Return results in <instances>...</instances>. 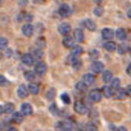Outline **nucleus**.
Returning a JSON list of instances; mask_svg holds the SVG:
<instances>
[{
    "label": "nucleus",
    "instance_id": "nucleus-1",
    "mask_svg": "<svg viewBox=\"0 0 131 131\" xmlns=\"http://www.w3.org/2000/svg\"><path fill=\"white\" fill-rule=\"evenodd\" d=\"M75 125L72 121H60L57 123V128L59 130H64V131H70V130H73Z\"/></svg>",
    "mask_w": 131,
    "mask_h": 131
},
{
    "label": "nucleus",
    "instance_id": "nucleus-2",
    "mask_svg": "<svg viewBox=\"0 0 131 131\" xmlns=\"http://www.w3.org/2000/svg\"><path fill=\"white\" fill-rule=\"evenodd\" d=\"M48 71V67H46V64L44 62H37L35 64V72L37 76H44Z\"/></svg>",
    "mask_w": 131,
    "mask_h": 131
},
{
    "label": "nucleus",
    "instance_id": "nucleus-3",
    "mask_svg": "<svg viewBox=\"0 0 131 131\" xmlns=\"http://www.w3.org/2000/svg\"><path fill=\"white\" fill-rule=\"evenodd\" d=\"M103 68H104L103 63H102V62H98V60L93 62L91 66H90V70H91L93 73H102V72H103Z\"/></svg>",
    "mask_w": 131,
    "mask_h": 131
},
{
    "label": "nucleus",
    "instance_id": "nucleus-4",
    "mask_svg": "<svg viewBox=\"0 0 131 131\" xmlns=\"http://www.w3.org/2000/svg\"><path fill=\"white\" fill-rule=\"evenodd\" d=\"M73 108H75V111H76L79 114H85V113L88 112V107H86V104L82 103L81 100L76 102L75 105H73Z\"/></svg>",
    "mask_w": 131,
    "mask_h": 131
},
{
    "label": "nucleus",
    "instance_id": "nucleus-5",
    "mask_svg": "<svg viewBox=\"0 0 131 131\" xmlns=\"http://www.w3.org/2000/svg\"><path fill=\"white\" fill-rule=\"evenodd\" d=\"M89 99H90V102H94V103L100 102V99H102V91L100 90H91L89 93Z\"/></svg>",
    "mask_w": 131,
    "mask_h": 131
},
{
    "label": "nucleus",
    "instance_id": "nucleus-6",
    "mask_svg": "<svg viewBox=\"0 0 131 131\" xmlns=\"http://www.w3.org/2000/svg\"><path fill=\"white\" fill-rule=\"evenodd\" d=\"M75 41H76V39H75V36L72 37V36H70V35H66L64 37H63V45H64V48H72V46H75Z\"/></svg>",
    "mask_w": 131,
    "mask_h": 131
},
{
    "label": "nucleus",
    "instance_id": "nucleus-7",
    "mask_svg": "<svg viewBox=\"0 0 131 131\" xmlns=\"http://www.w3.org/2000/svg\"><path fill=\"white\" fill-rule=\"evenodd\" d=\"M22 62L26 64V66H34V63H35V57L31 54V53H27V54H23L22 55Z\"/></svg>",
    "mask_w": 131,
    "mask_h": 131
},
{
    "label": "nucleus",
    "instance_id": "nucleus-8",
    "mask_svg": "<svg viewBox=\"0 0 131 131\" xmlns=\"http://www.w3.org/2000/svg\"><path fill=\"white\" fill-rule=\"evenodd\" d=\"M58 13H59L60 17H68V16L71 14V8H70L67 4H62V5L59 7Z\"/></svg>",
    "mask_w": 131,
    "mask_h": 131
},
{
    "label": "nucleus",
    "instance_id": "nucleus-9",
    "mask_svg": "<svg viewBox=\"0 0 131 131\" xmlns=\"http://www.w3.org/2000/svg\"><path fill=\"white\" fill-rule=\"evenodd\" d=\"M28 93H30V90H28V88H26L25 85H19V86H18V89H17V95H18L21 99L27 98Z\"/></svg>",
    "mask_w": 131,
    "mask_h": 131
},
{
    "label": "nucleus",
    "instance_id": "nucleus-10",
    "mask_svg": "<svg viewBox=\"0 0 131 131\" xmlns=\"http://www.w3.org/2000/svg\"><path fill=\"white\" fill-rule=\"evenodd\" d=\"M70 31H71V26H70L68 23H60L59 27H58V32H59L60 35H63V36L68 35Z\"/></svg>",
    "mask_w": 131,
    "mask_h": 131
},
{
    "label": "nucleus",
    "instance_id": "nucleus-11",
    "mask_svg": "<svg viewBox=\"0 0 131 131\" xmlns=\"http://www.w3.org/2000/svg\"><path fill=\"white\" fill-rule=\"evenodd\" d=\"M30 53L35 57V59H40V58H42V57H44L42 48H40V46H35V48H32Z\"/></svg>",
    "mask_w": 131,
    "mask_h": 131
},
{
    "label": "nucleus",
    "instance_id": "nucleus-12",
    "mask_svg": "<svg viewBox=\"0 0 131 131\" xmlns=\"http://www.w3.org/2000/svg\"><path fill=\"white\" fill-rule=\"evenodd\" d=\"M82 81H84V82H85L88 86L93 85V84H94V81H95L94 73H85V75L82 76Z\"/></svg>",
    "mask_w": 131,
    "mask_h": 131
},
{
    "label": "nucleus",
    "instance_id": "nucleus-13",
    "mask_svg": "<svg viewBox=\"0 0 131 131\" xmlns=\"http://www.w3.org/2000/svg\"><path fill=\"white\" fill-rule=\"evenodd\" d=\"M103 95L105 96V98H112V96H114V91H116V89H113L112 86H103Z\"/></svg>",
    "mask_w": 131,
    "mask_h": 131
},
{
    "label": "nucleus",
    "instance_id": "nucleus-14",
    "mask_svg": "<svg viewBox=\"0 0 131 131\" xmlns=\"http://www.w3.org/2000/svg\"><path fill=\"white\" fill-rule=\"evenodd\" d=\"M21 112H22L25 116H31V114H32V107H31V104L23 103V104L21 105Z\"/></svg>",
    "mask_w": 131,
    "mask_h": 131
},
{
    "label": "nucleus",
    "instance_id": "nucleus-15",
    "mask_svg": "<svg viewBox=\"0 0 131 131\" xmlns=\"http://www.w3.org/2000/svg\"><path fill=\"white\" fill-rule=\"evenodd\" d=\"M126 95H127V91H126V89L123 90V89H116V91H114V98L116 99H118V100H122V99H125L126 98Z\"/></svg>",
    "mask_w": 131,
    "mask_h": 131
},
{
    "label": "nucleus",
    "instance_id": "nucleus-16",
    "mask_svg": "<svg viewBox=\"0 0 131 131\" xmlns=\"http://www.w3.org/2000/svg\"><path fill=\"white\" fill-rule=\"evenodd\" d=\"M22 34H23L25 36H31V35L34 34V27H32V25L26 23V25L22 27Z\"/></svg>",
    "mask_w": 131,
    "mask_h": 131
},
{
    "label": "nucleus",
    "instance_id": "nucleus-17",
    "mask_svg": "<svg viewBox=\"0 0 131 131\" xmlns=\"http://www.w3.org/2000/svg\"><path fill=\"white\" fill-rule=\"evenodd\" d=\"M113 35H116V34H113V31L111 28H104L102 31V37L104 40H112L113 39Z\"/></svg>",
    "mask_w": 131,
    "mask_h": 131
},
{
    "label": "nucleus",
    "instance_id": "nucleus-18",
    "mask_svg": "<svg viewBox=\"0 0 131 131\" xmlns=\"http://www.w3.org/2000/svg\"><path fill=\"white\" fill-rule=\"evenodd\" d=\"M112 79H113V75H112L109 71H103V72H102V80H103V82L111 84Z\"/></svg>",
    "mask_w": 131,
    "mask_h": 131
},
{
    "label": "nucleus",
    "instance_id": "nucleus-19",
    "mask_svg": "<svg viewBox=\"0 0 131 131\" xmlns=\"http://www.w3.org/2000/svg\"><path fill=\"white\" fill-rule=\"evenodd\" d=\"M117 44L116 42H113V41H111V40H108L105 44H104V48H105V50L107 51H114V50H117Z\"/></svg>",
    "mask_w": 131,
    "mask_h": 131
},
{
    "label": "nucleus",
    "instance_id": "nucleus-20",
    "mask_svg": "<svg viewBox=\"0 0 131 131\" xmlns=\"http://www.w3.org/2000/svg\"><path fill=\"white\" fill-rule=\"evenodd\" d=\"M23 113L22 112H14L13 113V117H12V121L14 122V123H21L22 121H23Z\"/></svg>",
    "mask_w": 131,
    "mask_h": 131
},
{
    "label": "nucleus",
    "instance_id": "nucleus-21",
    "mask_svg": "<svg viewBox=\"0 0 131 131\" xmlns=\"http://www.w3.org/2000/svg\"><path fill=\"white\" fill-rule=\"evenodd\" d=\"M116 37H117L118 40L123 41V40H126V37H127V34H126V31H125L123 28H118V30L116 31Z\"/></svg>",
    "mask_w": 131,
    "mask_h": 131
},
{
    "label": "nucleus",
    "instance_id": "nucleus-22",
    "mask_svg": "<svg viewBox=\"0 0 131 131\" xmlns=\"http://www.w3.org/2000/svg\"><path fill=\"white\" fill-rule=\"evenodd\" d=\"M28 90H30V93H31L32 95H36V94H39V91H40V86H39L37 84L31 82V84L28 85Z\"/></svg>",
    "mask_w": 131,
    "mask_h": 131
},
{
    "label": "nucleus",
    "instance_id": "nucleus-23",
    "mask_svg": "<svg viewBox=\"0 0 131 131\" xmlns=\"http://www.w3.org/2000/svg\"><path fill=\"white\" fill-rule=\"evenodd\" d=\"M75 39H76V41L77 42H82L84 41V32H82V30L81 28H77L76 31H75Z\"/></svg>",
    "mask_w": 131,
    "mask_h": 131
},
{
    "label": "nucleus",
    "instance_id": "nucleus-24",
    "mask_svg": "<svg viewBox=\"0 0 131 131\" xmlns=\"http://www.w3.org/2000/svg\"><path fill=\"white\" fill-rule=\"evenodd\" d=\"M130 50V46L127 45V44H121V45H118L117 46V51H118V54H126L127 51Z\"/></svg>",
    "mask_w": 131,
    "mask_h": 131
},
{
    "label": "nucleus",
    "instance_id": "nucleus-25",
    "mask_svg": "<svg viewBox=\"0 0 131 131\" xmlns=\"http://www.w3.org/2000/svg\"><path fill=\"white\" fill-rule=\"evenodd\" d=\"M14 109H16V107H14L13 103H7V104L4 105V113H7V114L14 113Z\"/></svg>",
    "mask_w": 131,
    "mask_h": 131
},
{
    "label": "nucleus",
    "instance_id": "nucleus-26",
    "mask_svg": "<svg viewBox=\"0 0 131 131\" xmlns=\"http://www.w3.org/2000/svg\"><path fill=\"white\" fill-rule=\"evenodd\" d=\"M85 27H86L88 30H90V31H94V30L96 28V25H95V22H94L93 19H86V21H85Z\"/></svg>",
    "mask_w": 131,
    "mask_h": 131
},
{
    "label": "nucleus",
    "instance_id": "nucleus-27",
    "mask_svg": "<svg viewBox=\"0 0 131 131\" xmlns=\"http://www.w3.org/2000/svg\"><path fill=\"white\" fill-rule=\"evenodd\" d=\"M71 54H73V55H81L82 54V48L81 46H79V45H76V46H72L71 48Z\"/></svg>",
    "mask_w": 131,
    "mask_h": 131
},
{
    "label": "nucleus",
    "instance_id": "nucleus-28",
    "mask_svg": "<svg viewBox=\"0 0 131 131\" xmlns=\"http://www.w3.org/2000/svg\"><path fill=\"white\" fill-rule=\"evenodd\" d=\"M35 75H36V72H31V71H27V72H25V79H26L27 81L32 82V81L35 80Z\"/></svg>",
    "mask_w": 131,
    "mask_h": 131
},
{
    "label": "nucleus",
    "instance_id": "nucleus-29",
    "mask_svg": "<svg viewBox=\"0 0 131 131\" xmlns=\"http://www.w3.org/2000/svg\"><path fill=\"white\" fill-rule=\"evenodd\" d=\"M86 89H88V85H86L84 81H80V82L76 84V90H77V91H85Z\"/></svg>",
    "mask_w": 131,
    "mask_h": 131
},
{
    "label": "nucleus",
    "instance_id": "nucleus-30",
    "mask_svg": "<svg viewBox=\"0 0 131 131\" xmlns=\"http://www.w3.org/2000/svg\"><path fill=\"white\" fill-rule=\"evenodd\" d=\"M119 85H121V80H119V79H117V77H113V79H112V81H111V86H112L113 89H118V88H119Z\"/></svg>",
    "mask_w": 131,
    "mask_h": 131
},
{
    "label": "nucleus",
    "instance_id": "nucleus-31",
    "mask_svg": "<svg viewBox=\"0 0 131 131\" xmlns=\"http://www.w3.org/2000/svg\"><path fill=\"white\" fill-rule=\"evenodd\" d=\"M7 45H8V40L5 37H0V49H7Z\"/></svg>",
    "mask_w": 131,
    "mask_h": 131
},
{
    "label": "nucleus",
    "instance_id": "nucleus-32",
    "mask_svg": "<svg viewBox=\"0 0 131 131\" xmlns=\"http://www.w3.org/2000/svg\"><path fill=\"white\" fill-rule=\"evenodd\" d=\"M85 128H86L88 131H95L98 127H96V125H95V123H93V122H89V123L85 126Z\"/></svg>",
    "mask_w": 131,
    "mask_h": 131
},
{
    "label": "nucleus",
    "instance_id": "nucleus-33",
    "mask_svg": "<svg viewBox=\"0 0 131 131\" xmlns=\"http://www.w3.org/2000/svg\"><path fill=\"white\" fill-rule=\"evenodd\" d=\"M54 96H55V90H54V89H50V90L46 93V99L51 100V99H54Z\"/></svg>",
    "mask_w": 131,
    "mask_h": 131
},
{
    "label": "nucleus",
    "instance_id": "nucleus-34",
    "mask_svg": "<svg viewBox=\"0 0 131 131\" xmlns=\"http://www.w3.org/2000/svg\"><path fill=\"white\" fill-rule=\"evenodd\" d=\"M94 14H95L96 17L103 16V7H96V8L94 9Z\"/></svg>",
    "mask_w": 131,
    "mask_h": 131
},
{
    "label": "nucleus",
    "instance_id": "nucleus-35",
    "mask_svg": "<svg viewBox=\"0 0 131 131\" xmlns=\"http://www.w3.org/2000/svg\"><path fill=\"white\" fill-rule=\"evenodd\" d=\"M60 99H62L63 103H66V104H70V103H71V100H70V95H68V94H62Z\"/></svg>",
    "mask_w": 131,
    "mask_h": 131
},
{
    "label": "nucleus",
    "instance_id": "nucleus-36",
    "mask_svg": "<svg viewBox=\"0 0 131 131\" xmlns=\"http://www.w3.org/2000/svg\"><path fill=\"white\" fill-rule=\"evenodd\" d=\"M37 45H39L40 48H45V45H46V42H45V40H44V37H41V39H37Z\"/></svg>",
    "mask_w": 131,
    "mask_h": 131
},
{
    "label": "nucleus",
    "instance_id": "nucleus-37",
    "mask_svg": "<svg viewBox=\"0 0 131 131\" xmlns=\"http://www.w3.org/2000/svg\"><path fill=\"white\" fill-rule=\"evenodd\" d=\"M90 57H91L93 59H96V58L99 57V51H98V50H95V49H94V50H91V51H90Z\"/></svg>",
    "mask_w": 131,
    "mask_h": 131
},
{
    "label": "nucleus",
    "instance_id": "nucleus-38",
    "mask_svg": "<svg viewBox=\"0 0 131 131\" xmlns=\"http://www.w3.org/2000/svg\"><path fill=\"white\" fill-rule=\"evenodd\" d=\"M49 109H50V113L58 114V109H57V105H55V104H51V105L49 107Z\"/></svg>",
    "mask_w": 131,
    "mask_h": 131
},
{
    "label": "nucleus",
    "instance_id": "nucleus-39",
    "mask_svg": "<svg viewBox=\"0 0 131 131\" xmlns=\"http://www.w3.org/2000/svg\"><path fill=\"white\" fill-rule=\"evenodd\" d=\"M8 82H7V79L4 77V76H0V85L2 86H5Z\"/></svg>",
    "mask_w": 131,
    "mask_h": 131
},
{
    "label": "nucleus",
    "instance_id": "nucleus-40",
    "mask_svg": "<svg viewBox=\"0 0 131 131\" xmlns=\"http://www.w3.org/2000/svg\"><path fill=\"white\" fill-rule=\"evenodd\" d=\"M18 4L21 7H26L27 5V0H18Z\"/></svg>",
    "mask_w": 131,
    "mask_h": 131
},
{
    "label": "nucleus",
    "instance_id": "nucleus-41",
    "mask_svg": "<svg viewBox=\"0 0 131 131\" xmlns=\"http://www.w3.org/2000/svg\"><path fill=\"white\" fill-rule=\"evenodd\" d=\"M25 19H26L27 22H31V21H32V16L27 13V14H26V17H25Z\"/></svg>",
    "mask_w": 131,
    "mask_h": 131
},
{
    "label": "nucleus",
    "instance_id": "nucleus-42",
    "mask_svg": "<svg viewBox=\"0 0 131 131\" xmlns=\"http://www.w3.org/2000/svg\"><path fill=\"white\" fill-rule=\"evenodd\" d=\"M126 91H127V95L131 96V85H128V86L126 88Z\"/></svg>",
    "mask_w": 131,
    "mask_h": 131
},
{
    "label": "nucleus",
    "instance_id": "nucleus-43",
    "mask_svg": "<svg viewBox=\"0 0 131 131\" xmlns=\"http://www.w3.org/2000/svg\"><path fill=\"white\" fill-rule=\"evenodd\" d=\"M126 71H127V73H128V76H131V63H130V64L127 66V70H126Z\"/></svg>",
    "mask_w": 131,
    "mask_h": 131
},
{
    "label": "nucleus",
    "instance_id": "nucleus-44",
    "mask_svg": "<svg viewBox=\"0 0 131 131\" xmlns=\"http://www.w3.org/2000/svg\"><path fill=\"white\" fill-rule=\"evenodd\" d=\"M5 55H7V57H10V55H12V50H7V51H5Z\"/></svg>",
    "mask_w": 131,
    "mask_h": 131
},
{
    "label": "nucleus",
    "instance_id": "nucleus-45",
    "mask_svg": "<svg viewBox=\"0 0 131 131\" xmlns=\"http://www.w3.org/2000/svg\"><path fill=\"white\" fill-rule=\"evenodd\" d=\"M117 131H126V128H125L123 126H121V127H118V128H117Z\"/></svg>",
    "mask_w": 131,
    "mask_h": 131
},
{
    "label": "nucleus",
    "instance_id": "nucleus-46",
    "mask_svg": "<svg viewBox=\"0 0 131 131\" xmlns=\"http://www.w3.org/2000/svg\"><path fill=\"white\" fill-rule=\"evenodd\" d=\"M127 17H128V18L131 19V8H130V9L127 10Z\"/></svg>",
    "mask_w": 131,
    "mask_h": 131
},
{
    "label": "nucleus",
    "instance_id": "nucleus-47",
    "mask_svg": "<svg viewBox=\"0 0 131 131\" xmlns=\"http://www.w3.org/2000/svg\"><path fill=\"white\" fill-rule=\"evenodd\" d=\"M34 2H36V3H44V0H34Z\"/></svg>",
    "mask_w": 131,
    "mask_h": 131
},
{
    "label": "nucleus",
    "instance_id": "nucleus-48",
    "mask_svg": "<svg viewBox=\"0 0 131 131\" xmlns=\"http://www.w3.org/2000/svg\"><path fill=\"white\" fill-rule=\"evenodd\" d=\"M94 2H95V3H100V2H102V0H94Z\"/></svg>",
    "mask_w": 131,
    "mask_h": 131
},
{
    "label": "nucleus",
    "instance_id": "nucleus-49",
    "mask_svg": "<svg viewBox=\"0 0 131 131\" xmlns=\"http://www.w3.org/2000/svg\"><path fill=\"white\" fill-rule=\"evenodd\" d=\"M130 53H131V49H130Z\"/></svg>",
    "mask_w": 131,
    "mask_h": 131
}]
</instances>
